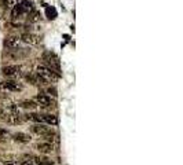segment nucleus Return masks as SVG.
Returning a JSON list of instances; mask_svg holds the SVG:
<instances>
[{
    "label": "nucleus",
    "mask_w": 183,
    "mask_h": 165,
    "mask_svg": "<svg viewBox=\"0 0 183 165\" xmlns=\"http://www.w3.org/2000/svg\"><path fill=\"white\" fill-rule=\"evenodd\" d=\"M19 43H21L19 37H15V36H8L6 40H4V45H6L7 48H10V50H15V48H18Z\"/></svg>",
    "instance_id": "nucleus-10"
},
{
    "label": "nucleus",
    "mask_w": 183,
    "mask_h": 165,
    "mask_svg": "<svg viewBox=\"0 0 183 165\" xmlns=\"http://www.w3.org/2000/svg\"><path fill=\"white\" fill-rule=\"evenodd\" d=\"M21 70L22 68L19 65H8V66H4L3 69H2V73H3L6 77H18L21 76Z\"/></svg>",
    "instance_id": "nucleus-3"
},
{
    "label": "nucleus",
    "mask_w": 183,
    "mask_h": 165,
    "mask_svg": "<svg viewBox=\"0 0 183 165\" xmlns=\"http://www.w3.org/2000/svg\"><path fill=\"white\" fill-rule=\"evenodd\" d=\"M12 139L18 143H29L32 140V136L25 132H15V134H12Z\"/></svg>",
    "instance_id": "nucleus-9"
},
{
    "label": "nucleus",
    "mask_w": 183,
    "mask_h": 165,
    "mask_svg": "<svg viewBox=\"0 0 183 165\" xmlns=\"http://www.w3.org/2000/svg\"><path fill=\"white\" fill-rule=\"evenodd\" d=\"M30 132L37 136H44L48 132V128L45 127V124H35L30 127Z\"/></svg>",
    "instance_id": "nucleus-8"
},
{
    "label": "nucleus",
    "mask_w": 183,
    "mask_h": 165,
    "mask_svg": "<svg viewBox=\"0 0 183 165\" xmlns=\"http://www.w3.org/2000/svg\"><path fill=\"white\" fill-rule=\"evenodd\" d=\"M15 4H17V0H7V2H6L7 7H14Z\"/></svg>",
    "instance_id": "nucleus-24"
},
{
    "label": "nucleus",
    "mask_w": 183,
    "mask_h": 165,
    "mask_svg": "<svg viewBox=\"0 0 183 165\" xmlns=\"http://www.w3.org/2000/svg\"><path fill=\"white\" fill-rule=\"evenodd\" d=\"M26 80L29 81L30 84H37V81H36V74H26Z\"/></svg>",
    "instance_id": "nucleus-21"
},
{
    "label": "nucleus",
    "mask_w": 183,
    "mask_h": 165,
    "mask_svg": "<svg viewBox=\"0 0 183 165\" xmlns=\"http://www.w3.org/2000/svg\"><path fill=\"white\" fill-rule=\"evenodd\" d=\"M7 110L6 109H3V107H0V121H4L6 120V117H7Z\"/></svg>",
    "instance_id": "nucleus-22"
},
{
    "label": "nucleus",
    "mask_w": 183,
    "mask_h": 165,
    "mask_svg": "<svg viewBox=\"0 0 183 165\" xmlns=\"http://www.w3.org/2000/svg\"><path fill=\"white\" fill-rule=\"evenodd\" d=\"M21 41H24L25 44H30V45H37L40 43V37L37 35H33V33H24L19 37Z\"/></svg>",
    "instance_id": "nucleus-6"
},
{
    "label": "nucleus",
    "mask_w": 183,
    "mask_h": 165,
    "mask_svg": "<svg viewBox=\"0 0 183 165\" xmlns=\"http://www.w3.org/2000/svg\"><path fill=\"white\" fill-rule=\"evenodd\" d=\"M47 94H48V96H57V90H55L54 87H50V88H47Z\"/></svg>",
    "instance_id": "nucleus-23"
},
{
    "label": "nucleus",
    "mask_w": 183,
    "mask_h": 165,
    "mask_svg": "<svg viewBox=\"0 0 183 165\" xmlns=\"http://www.w3.org/2000/svg\"><path fill=\"white\" fill-rule=\"evenodd\" d=\"M36 150L40 151L43 154H51L54 151V144L52 143H48V142H39L36 143Z\"/></svg>",
    "instance_id": "nucleus-7"
},
{
    "label": "nucleus",
    "mask_w": 183,
    "mask_h": 165,
    "mask_svg": "<svg viewBox=\"0 0 183 165\" xmlns=\"http://www.w3.org/2000/svg\"><path fill=\"white\" fill-rule=\"evenodd\" d=\"M42 118H43V124L45 125H51V127H55L58 125V117L54 116V114H42Z\"/></svg>",
    "instance_id": "nucleus-11"
},
{
    "label": "nucleus",
    "mask_w": 183,
    "mask_h": 165,
    "mask_svg": "<svg viewBox=\"0 0 183 165\" xmlns=\"http://www.w3.org/2000/svg\"><path fill=\"white\" fill-rule=\"evenodd\" d=\"M44 61L47 63V68H50L51 70H54L55 73L59 74L61 73V66H59V61L57 58H51V54L48 55H44Z\"/></svg>",
    "instance_id": "nucleus-5"
},
{
    "label": "nucleus",
    "mask_w": 183,
    "mask_h": 165,
    "mask_svg": "<svg viewBox=\"0 0 183 165\" xmlns=\"http://www.w3.org/2000/svg\"><path fill=\"white\" fill-rule=\"evenodd\" d=\"M19 106L24 109H29V110H35V109L37 107V103L35 102V101H30V99H26V101H22L21 103H19Z\"/></svg>",
    "instance_id": "nucleus-15"
},
{
    "label": "nucleus",
    "mask_w": 183,
    "mask_h": 165,
    "mask_svg": "<svg viewBox=\"0 0 183 165\" xmlns=\"http://www.w3.org/2000/svg\"><path fill=\"white\" fill-rule=\"evenodd\" d=\"M10 138V132L4 128H0V140H7Z\"/></svg>",
    "instance_id": "nucleus-19"
},
{
    "label": "nucleus",
    "mask_w": 183,
    "mask_h": 165,
    "mask_svg": "<svg viewBox=\"0 0 183 165\" xmlns=\"http://www.w3.org/2000/svg\"><path fill=\"white\" fill-rule=\"evenodd\" d=\"M4 123L10 124V125H18V124L22 123V118H21V114H7L6 120Z\"/></svg>",
    "instance_id": "nucleus-13"
},
{
    "label": "nucleus",
    "mask_w": 183,
    "mask_h": 165,
    "mask_svg": "<svg viewBox=\"0 0 183 165\" xmlns=\"http://www.w3.org/2000/svg\"><path fill=\"white\" fill-rule=\"evenodd\" d=\"M36 73L39 76H42V77H44L45 80L48 81V83H51V81H55L59 78V74L58 73H55L54 70H51L50 68H47V66L44 65H39L36 68Z\"/></svg>",
    "instance_id": "nucleus-1"
},
{
    "label": "nucleus",
    "mask_w": 183,
    "mask_h": 165,
    "mask_svg": "<svg viewBox=\"0 0 183 165\" xmlns=\"http://www.w3.org/2000/svg\"><path fill=\"white\" fill-rule=\"evenodd\" d=\"M24 120L32 121V123H35V124H43L42 114H39V113H26V114H24Z\"/></svg>",
    "instance_id": "nucleus-12"
},
{
    "label": "nucleus",
    "mask_w": 183,
    "mask_h": 165,
    "mask_svg": "<svg viewBox=\"0 0 183 165\" xmlns=\"http://www.w3.org/2000/svg\"><path fill=\"white\" fill-rule=\"evenodd\" d=\"M24 14H26V12H25V10L22 8L21 4L17 3V4L14 6V8H12V12H11L12 18H15V19H17V18H21V17H22Z\"/></svg>",
    "instance_id": "nucleus-14"
},
{
    "label": "nucleus",
    "mask_w": 183,
    "mask_h": 165,
    "mask_svg": "<svg viewBox=\"0 0 183 165\" xmlns=\"http://www.w3.org/2000/svg\"><path fill=\"white\" fill-rule=\"evenodd\" d=\"M39 19H40V12L33 11L32 14H29V21L30 22H36V21H39Z\"/></svg>",
    "instance_id": "nucleus-20"
},
{
    "label": "nucleus",
    "mask_w": 183,
    "mask_h": 165,
    "mask_svg": "<svg viewBox=\"0 0 183 165\" xmlns=\"http://www.w3.org/2000/svg\"><path fill=\"white\" fill-rule=\"evenodd\" d=\"M19 165H33V162L32 161H29V160H25L24 162H21Z\"/></svg>",
    "instance_id": "nucleus-26"
},
{
    "label": "nucleus",
    "mask_w": 183,
    "mask_h": 165,
    "mask_svg": "<svg viewBox=\"0 0 183 165\" xmlns=\"http://www.w3.org/2000/svg\"><path fill=\"white\" fill-rule=\"evenodd\" d=\"M35 102L37 103V106H43V107H50V106L54 105L51 96H48L47 94H37L36 98H35Z\"/></svg>",
    "instance_id": "nucleus-4"
},
{
    "label": "nucleus",
    "mask_w": 183,
    "mask_h": 165,
    "mask_svg": "<svg viewBox=\"0 0 183 165\" xmlns=\"http://www.w3.org/2000/svg\"><path fill=\"white\" fill-rule=\"evenodd\" d=\"M44 139H45V142H48V143H54V142L57 140V134H55L54 131H51V129H48V132L44 135Z\"/></svg>",
    "instance_id": "nucleus-16"
},
{
    "label": "nucleus",
    "mask_w": 183,
    "mask_h": 165,
    "mask_svg": "<svg viewBox=\"0 0 183 165\" xmlns=\"http://www.w3.org/2000/svg\"><path fill=\"white\" fill-rule=\"evenodd\" d=\"M3 165H19L18 161H6Z\"/></svg>",
    "instance_id": "nucleus-25"
},
{
    "label": "nucleus",
    "mask_w": 183,
    "mask_h": 165,
    "mask_svg": "<svg viewBox=\"0 0 183 165\" xmlns=\"http://www.w3.org/2000/svg\"><path fill=\"white\" fill-rule=\"evenodd\" d=\"M0 165H3V164H2V162H0Z\"/></svg>",
    "instance_id": "nucleus-27"
},
{
    "label": "nucleus",
    "mask_w": 183,
    "mask_h": 165,
    "mask_svg": "<svg viewBox=\"0 0 183 165\" xmlns=\"http://www.w3.org/2000/svg\"><path fill=\"white\" fill-rule=\"evenodd\" d=\"M22 6V8L25 10V12H29V11H32V8H33V6H32V2H30V0H24V2H22V3H19Z\"/></svg>",
    "instance_id": "nucleus-18"
},
{
    "label": "nucleus",
    "mask_w": 183,
    "mask_h": 165,
    "mask_svg": "<svg viewBox=\"0 0 183 165\" xmlns=\"http://www.w3.org/2000/svg\"><path fill=\"white\" fill-rule=\"evenodd\" d=\"M0 88L6 91H11V92H18V91H22V84L18 83L15 80H6L0 83Z\"/></svg>",
    "instance_id": "nucleus-2"
},
{
    "label": "nucleus",
    "mask_w": 183,
    "mask_h": 165,
    "mask_svg": "<svg viewBox=\"0 0 183 165\" xmlns=\"http://www.w3.org/2000/svg\"><path fill=\"white\" fill-rule=\"evenodd\" d=\"M35 162H36L37 165H52L54 164L50 158H40V157H36V158H35Z\"/></svg>",
    "instance_id": "nucleus-17"
}]
</instances>
